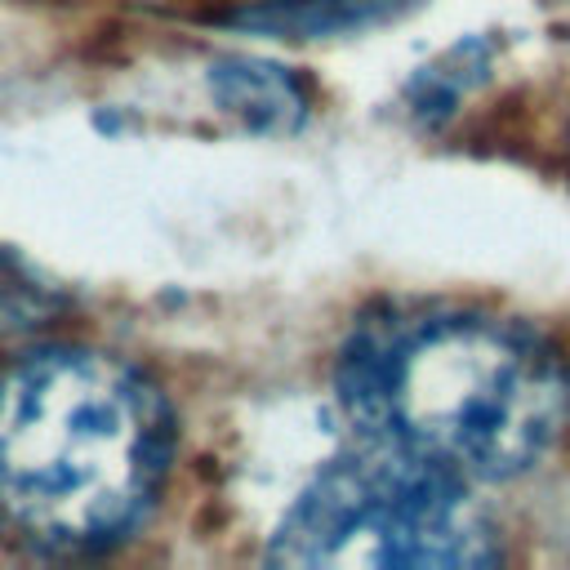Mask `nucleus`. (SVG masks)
I'll use <instances>...</instances> for the list:
<instances>
[{
	"mask_svg": "<svg viewBox=\"0 0 570 570\" xmlns=\"http://www.w3.org/2000/svg\"><path fill=\"white\" fill-rule=\"evenodd\" d=\"M468 485L436 463L361 441L289 503L267 557L276 566H490L499 534Z\"/></svg>",
	"mask_w": 570,
	"mask_h": 570,
	"instance_id": "7ed1b4c3",
	"label": "nucleus"
},
{
	"mask_svg": "<svg viewBox=\"0 0 570 570\" xmlns=\"http://www.w3.org/2000/svg\"><path fill=\"white\" fill-rule=\"evenodd\" d=\"M334 387L361 441L472 485L534 468L570 414V370L543 334L445 303L361 321L338 352Z\"/></svg>",
	"mask_w": 570,
	"mask_h": 570,
	"instance_id": "f257e3e1",
	"label": "nucleus"
},
{
	"mask_svg": "<svg viewBox=\"0 0 570 570\" xmlns=\"http://www.w3.org/2000/svg\"><path fill=\"white\" fill-rule=\"evenodd\" d=\"M419 0H263L236 9L227 22L240 31L276 36V40H321V36H352L379 22L401 18Z\"/></svg>",
	"mask_w": 570,
	"mask_h": 570,
	"instance_id": "39448f33",
	"label": "nucleus"
},
{
	"mask_svg": "<svg viewBox=\"0 0 570 570\" xmlns=\"http://www.w3.org/2000/svg\"><path fill=\"white\" fill-rule=\"evenodd\" d=\"M58 307L53 289L9 249H0V334L31 330Z\"/></svg>",
	"mask_w": 570,
	"mask_h": 570,
	"instance_id": "423d86ee",
	"label": "nucleus"
},
{
	"mask_svg": "<svg viewBox=\"0 0 570 570\" xmlns=\"http://www.w3.org/2000/svg\"><path fill=\"white\" fill-rule=\"evenodd\" d=\"M174 450L156 383L94 347L0 370V517L45 552H102L156 503Z\"/></svg>",
	"mask_w": 570,
	"mask_h": 570,
	"instance_id": "f03ea898",
	"label": "nucleus"
},
{
	"mask_svg": "<svg viewBox=\"0 0 570 570\" xmlns=\"http://www.w3.org/2000/svg\"><path fill=\"white\" fill-rule=\"evenodd\" d=\"M209 94L227 116H236L254 134H294L312 111V98L289 67L245 53L209 62Z\"/></svg>",
	"mask_w": 570,
	"mask_h": 570,
	"instance_id": "20e7f679",
	"label": "nucleus"
}]
</instances>
